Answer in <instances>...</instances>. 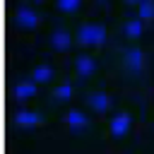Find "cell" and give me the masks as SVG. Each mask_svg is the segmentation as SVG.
<instances>
[{
  "label": "cell",
  "mask_w": 154,
  "mask_h": 154,
  "mask_svg": "<svg viewBox=\"0 0 154 154\" xmlns=\"http://www.w3.org/2000/svg\"><path fill=\"white\" fill-rule=\"evenodd\" d=\"M137 17L140 19H154V0H142L137 5Z\"/></svg>",
  "instance_id": "cell-14"
},
{
  "label": "cell",
  "mask_w": 154,
  "mask_h": 154,
  "mask_svg": "<svg viewBox=\"0 0 154 154\" xmlns=\"http://www.w3.org/2000/svg\"><path fill=\"white\" fill-rule=\"evenodd\" d=\"M53 77H55V70H53V65H48V63H41V65H36V67L31 70V79L38 82V84H46V82H51Z\"/></svg>",
  "instance_id": "cell-11"
},
{
  "label": "cell",
  "mask_w": 154,
  "mask_h": 154,
  "mask_svg": "<svg viewBox=\"0 0 154 154\" xmlns=\"http://www.w3.org/2000/svg\"><path fill=\"white\" fill-rule=\"evenodd\" d=\"M34 2H43V0H34Z\"/></svg>",
  "instance_id": "cell-17"
},
{
  "label": "cell",
  "mask_w": 154,
  "mask_h": 154,
  "mask_svg": "<svg viewBox=\"0 0 154 154\" xmlns=\"http://www.w3.org/2000/svg\"><path fill=\"white\" fill-rule=\"evenodd\" d=\"M38 12L34 10V7H19L17 12H14V22L22 26V29H36L38 26Z\"/></svg>",
  "instance_id": "cell-3"
},
{
  "label": "cell",
  "mask_w": 154,
  "mask_h": 154,
  "mask_svg": "<svg viewBox=\"0 0 154 154\" xmlns=\"http://www.w3.org/2000/svg\"><path fill=\"white\" fill-rule=\"evenodd\" d=\"M75 38L79 46H103L106 43V26L103 24H82L77 29Z\"/></svg>",
  "instance_id": "cell-1"
},
{
  "label": "cell",
  "mask_w": 154,
  "mask_h": 154,
  "mask_svg": "<svg viewBox=\"0 0 154 154\" xmlns=\"http://www.w3.org/2000/svg\"><path fill=\"white\" fill-rule=\"evenodd\" d=\"M87 103H89L91 111H96V113H106V111L111 108V96H108L106 91H91V94L87 96Z\"/></svg>",
  "instance_id": "cell-7"
},
{
  "label": "cell",
  "mask_w": 154,
  "mask_h": 154,
  "mask_svg": "<svg viewBox=\"0 0 154 154\" xmlns=\"http://www.w3.org/2000/svg\"><path fill=\"white\" fill-rule=\"evenodd\" d=\"M130 128H132V116L128 111H120L111 118V135L113 137H125Z\"/></svg>",
  "instance_id": "cell-2"
},
{
  "label": "cell",
  "mask_w": 154,
  "mask_h": 154,
  "mask_svg": "<svg viewBox=\"0 0 154 154\" xmlns=\"http://www.w3.org/2000/svg\"><path fill=\"white\" fill-rule=\"evenodd\" d=\"M123 63H125V67H128L130 72H140V70L144 67V53H142L140 48H128Z\"/></svg>",
  "instance_id": "cell-8"
},
{
  "label": "cell",
  "mask_w": 154,
  "mask_h": 154,
  "mask_svg": "<svg viewBox=\"0 0 154 154\" xmlns=\"http://www.w3.org/2000/svg\"><path fill=\"white\" fill-rule=\"evenodd\" d=\"M65 123H67V128H70V130L79 132V130H84V128L89 125V118H87L82 111L72 108V111H67V116H65Z\"/></svg>",
  "instance_id": "cell-9"
},
{
  "label": "cell",
  "mask_w": 154,
  "mask_h": 154,
  "mask_svg": "<svg viewBox=\"0 0 154 154\" xmlns=\"http://www.w3.org/2000/svg\"><path fill=\"white\" fill-rule=\"evenodd\" d=\"M96 60L91 58V55H87V53H82V55H77L75 58V72H77V77H82V79H89L94 72H96Z\"/></svg>",
  "instance_id": "cell-4"
},
{
  "label": "cell",
  "mask_w": 154,
  "mask_h": 154,
  "mask_svg": "<svg viewBox=\"0 0 154 154\" xmlns=\"http://www.w3.org/2000/svg\"><path fill=\"white\" fill-rule=\"evenodd\" d=\"M125 2H128V5H140L142 0H125Z\"/></svg>",
  "instance_id": "cell-16"
},
{
  "label": "cell",
  "mask_w": 154,
  "mask_h": 154,
  "mask_svg": "<svg viewBox=\"0 0 154 154\" xmlns=\"http://www.w3.org/2000/svg\"><path fill=\"white\" fill-rule=\"evenodd\" d=\"M79 5H82V0H55V7H58L60 12H65V14L77 12V10H79Z\"/></svg>",
  "instance_id": "cell-15"
},
{
  "label": "cell",
  "mask_w": 154,
  "mask_h": 154,
  "mask_svg": "<svg viewBox=\"0 0 154 154\" xmlns=\"http://www.w3.org/2000/svg\"><path fill=\"white\" fill-rule=\"evenodd\" d=\"M41 113L38 111H29V108H19L17 113H14V125H19V128H36V125H41Z\"/></svg>",
  "instance_id": "cell-6"
},
{
  "label": "cell",
  "mask_w": 154,
  "mask_h": 154,
  "mask_svg": "<svg viewBox=\"0 0 154 154\" xmlns=\"http://www.w3.org/2000/svg\"><path fill=\"white\" fill-rule=\"evenodd\" d=\"M53 96H55V101H70V99H72V84H70V82L58 84V87L53 89Z\"/></svg>",
  "instance_id": "cell-13"
},
{
  "label": "cell",
  "mask_w": 154,
  "mask_h": 154,
  "mask_svg": "<svg viewBox=\"0 0 154 154\" xmlns=\"http://www.w3.org/2000/svg\"><path fill=\"white\" fill-rule=\"evenodd\" d=\"M51 46L55 48V51H67L70 46H72V36H70V31H65V29H55L53 34H51Z\"/></svg>",
  "instance_id": "cell-10"
},
{
  "label": "cell",
  "mask_w": 154,
  "mask_h": 154,
  "mask_svg": "<svg viewBox=\"0 0 154 154\" xmlns=\"http://www.w3.org/2000/svg\"><path fill=\"white\" fill-rule=\"evenodd\" d=\"M36 84H38V82H34V79H22V82H17V84L12 87V99H14V101H29L31 96H36Z\"/></svg>",
  "instance_id": "cell-5"
},
{
  "label": "cell",
  "mask_w": 154,
  "mask_h": 154,
  "mask_svg": "<svg viewBox=\"0 0 154 154\" xmlns=\"http://www.w3.org/2000/svg\"><path fill=\"white\" fill-rule=\"evenodd\" d=\"M142 22H144V19H140V17H137V19H128L125 26H123V34H125L128 38H140V36H142Z\"/></svg>",
  "instance_id": "cell-12"
}]
</instances>
